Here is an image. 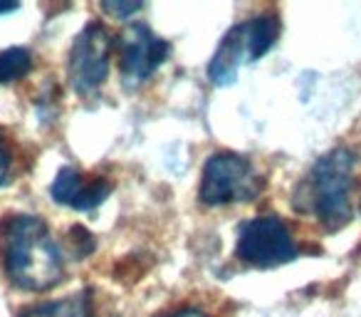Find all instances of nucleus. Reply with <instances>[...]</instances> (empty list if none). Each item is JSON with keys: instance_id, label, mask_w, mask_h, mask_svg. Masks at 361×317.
Masks as SVG:
<instances>
[{"instance_id": "0eeeda50", "label": "nucleus", "mask_w": 361, "mask_h": 317, "mask_svg": "<svg viewBox=\"0 0 361 317\" xmlns=\"http://www.w3.org/2000/svg\"><path fill=\"white\" fill-rule=\"evenodd\" d=\"M169 42L154 35L149 25L134 23L119 37V67L129 82H144L169 57Z\"/></svg>"}, {"instance_id": "6e6552de", "label": "nucleus", "mask_w": 361, "mask_h": 317, "mask_svg": "<svg viewBox=\"0 0 361 317\" xmlns=\"http://www.w3.org/2000/svg\"><path fill=\"white\" fill-rule=\"evenodd\" d=\"M50 193L62 206H70L75 211H90L106 201V196L111 193V184L106 179H87L77 169L65 167L57 174Z\"/></svg>"}, {"instance_id": "f257e3e1", "label": "nucleus", "mask_w": 361, "mask_h": 317, "mask_svg": "<svg viewBox=\"0 0 361 317\" xmlns=\"http://www.w3.org/2000/svg\"><path fill=\"white\" fill-rule=\"evenodd\" d=\"M3 263L11 282L20 290L45 292L62 280L60 248L47 226L35 216H13L3 226Z\"/></svg>"}, {"instance_id": "9b49d317", "label": "nucleus", "mask_w": 361, "mask_h": 317, "mask_svg": "<svg viewBox=\"0 0 361 317\" xmlns=\"http://www.w3.org/2000/svg\"><path fill=\"white\" fill-rule=\"evenodd\" d=\"M102 11L111 13L116 18H129L131 13L141 11V3H102Z\"/></svg>"}, {"instance_id": "39448f33", "label": "nucleus", "mask_w": 361, "mask_h": 317, "mask_svg": "<svg viewBox=\"0 0 361 317\" xmlns=\"http://www.w3.org/2000/svg\"><path fill=\"white\" fill-rule=\"evenodd\" d=\"M235 251L243 263L255 268L285 265L297 256L290 228L275 216H257L243 223L238 231Z\"/></svg>"}, {"instance_id": "ddd939ff", "label": "nucleus", "mask_w": 361, "mask_h": 317, "mask_svg": "<svg viewBox=\"0 0 361 317\" xmlns=\"http://www.w3.org/2000/svg\"><path fill=\"white\" fill-rule=\"evenodd\" d=\"M164 317H206V315L198 310H178V312H171V315H164Z\"/></svg>"}, {"instance_id": "423d86ee", "label": "nucleus", "mask_w": 361, "mask_h": 317, "mask_svg": "<svg viewBox=\"0 0 361 317\" xmlns=\"http://www.w3.org/2000/svg\"><path fill=\"white\" fill-rule=\"evenodd\" d=\"M111 35L99 23H90L77 35L70 52V82L77 95H92L109 72Z\"/></svg>"}, {"instance_id": "f8f14e48", "label": "nucleus", "mask_w": 361, "mask_h": 317, "mask_svg": "<svg viewBox=\"0 0 361 317\" xmlns=\"http://www.w3.org/2000/svg\"><path fill=\"white\" fill-rule=\"evenodd\" d=\"M6 177H8V151L3 139H0V186L6 184Z\"/></svg>"}, {"instance_id": "4468645a", "label": "nucleus", "mask_w": 361, "mask_h": 317, "mask_svg": "<svg viewBox=\"0 0 361 317\" xmlns=\"http://www.w3.org/2000/svg\"><path fill=\"white\" fill-rule=\"evenodd\" d=\"M18 6H0V13H8V11H16Z\"/></svg>"}, {"instance_id": "1a4fd4ad", "label": "nucleus", "mask_w": 361, "mask_h": 317, "mask_svg": "<svg viewBox=\"0 0 361 317\" xmlns=\"http://www.w3.org/2000/svg\"><path fill=\"white\" fill-rule=\"evenodd\" d=\"M20 317H97L90 290L75 292L57 302H40L20 312Z\"/></svg>"}, {"instance_id": "9d476101", "label": "nucleus", "mask_w": 361, "mask_h": 317, "mask_svg": "<svg viewBox=\"0 0 361 317\" xmlns=\"http://www.w3.org/2000/svg\"><path fill=\"white\" fill-rule=\"evenodd\" d=\"M32 67V57L23 47H11V50L0 52V82L8 85V82L20 80L23 75H27Z\"/></svg>"}, {"instance_id": "f03ea898", "label": "nucleus", "mask_w": 361, "mask_h": 317, "mask_svg": "<svg viewBox=\"0 0 361 317\" xmlns=\"http://www.w3.org/2000/svg\"><path fill=\"white\" fill-rule=\"evenodd\" d=\"M351 172L354 154L346 146L326 151L307 172L295 193V208L312 213L326 231H339L351 218Z\"/></svg>"}, {"instance_id": "7ed1b4c3", "label": "nucleus", "mask_w": 361, "mask_h": 317, "mask_svg": "<svg viewBox=\"0 0 361 317\" xmlns=\"http://www.w3.org/2000/svg\"><path fill=\"white\" fill-rule=\"evenodd\" d=\"M277 35H280V20L275 16H260L231 28L208 65V77L213 85H233L240 67L260 60L275 45Z\"/></svg>"}, {"instance_id": "20e7f679", "label": "nucleus", "mask_w": 361, "mask_h": 317, "mask_svg": "<svg viewBox=\"0 0 361 317\" xmlns=\"http://www.w3.org/2000/svg\"><path fill=\"white\" fill-rule=\"evenodd\" d=\"M262 191V177L257 169L238 154H213L203 167L201 201L206 206H228V203H245L257 198Z\"/></svg>"}]
</instances>
